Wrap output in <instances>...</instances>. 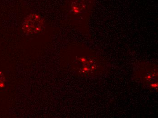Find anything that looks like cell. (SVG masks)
<instances>
[{
	"instance_id": "obj_1",
	"label": "cell",
	"mask_w": 158,
	"mask_h": 118,
	"mask_svg": "<svg viewBox=\"0 0 158 118\" xmlns=\"http://www.w3.org/2000/svg\"><path fill=\"white\" fill-rule=\"evenodd\" d=\"M45 26L44 19L41 16L32 13L26 18L23 24L24 32L28 35L38 34L42 31Z\"/></svg>"
},
{
	"instance_id": "obj_2",
	"label": "cell",
	"mask_w": 158,
	"mask_h": 118,
	"mask_svg": "<svg viewBox=\"0 0 158 118\" xmlns=\"http://www.w3.org/2000/svg\"><path fill=\"white\" fill-rule=\"evenodd\" d=\"M6 81L2 73L0 72V91L4 90L6 87Z\"/></svg>"
}]
</instances>
